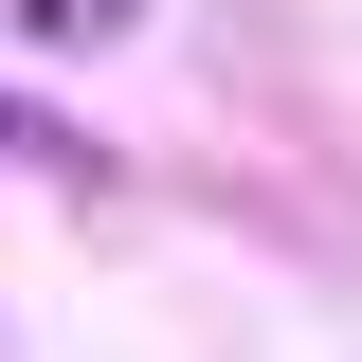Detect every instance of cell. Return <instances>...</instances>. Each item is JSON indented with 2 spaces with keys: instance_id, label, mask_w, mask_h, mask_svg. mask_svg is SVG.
<instances>
[{
  "instance_id": "6da1fadb",
  "label": "cell",
  "mask_w": 362,
  "mask_h": 362,
  "mask_svg": "<svg viewBox=\"0 0 362 362\" xmlns=\"http://www.w3.org/2000/svg\"><path fill=\"white\" fill-rule=\"evenodd\" d=\"M0 145H54V127H37V109H0Z\"/></svg>"
}]
</instances>
